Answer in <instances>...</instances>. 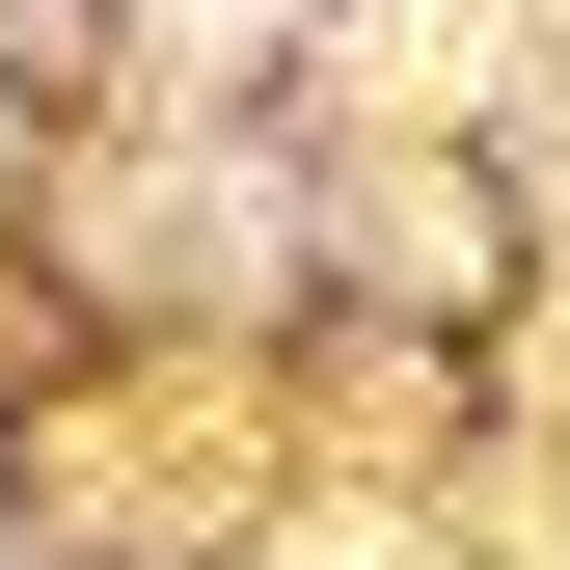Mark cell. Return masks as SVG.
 <instances>
[{
  "label": "cell",
  "mask_w": 570,
  "mask_h": 570,
  "mask_svg": "<svg viewBox=\"0 0 570 570\" xmlns=\"http://www.w3.org/2000/svg\"><path fill=\"white\" fill-rule=\"evenodd\" d=\"M218 28H272V0H218Z\"/></svg>",
  "instance_id": "cell-1"
}]
</instances>
